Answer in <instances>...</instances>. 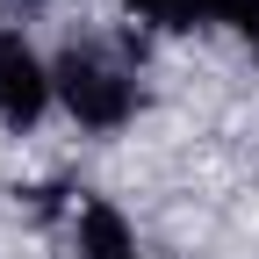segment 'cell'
Instances as JSON below:
<instances>
[{"mask_svg":"<svg viewBox=\"0 0 259 259\" xmlns=\"http://www.w3.org/2000/svg\"><path fill=\"white\" fill-rule=\"evenodd\" d=\"M51 79H58V101L72 108L79 130H122L130 115H137V72L108 51V44H65L58 65H51Z\"/></svg>","mask_w":259,"mask_h":259,"instance_id":"6da1fadb","label":"cell"},{"mask_svg":"<svg viewBox=\"0 0 259 259\" xmlns=\"http://www.w3.org/2000/svg\"><path fill=\"white\" fill-rule=\"evenodd\" d=\"M51 94H58V79L29 51V36L22 29H0V122L8 130H36L44 108H51Z\"/></svg>","mask_w":259,"mask_h":259,"instance_id":"7a4b0ae2","label":"cell"},{"mask_svg":"<svg viewBox=\"0 0 259 259\" xmlns=\"http://www.w3.org/2000/svg\"><path fill=\"white\" fill-rule=\"evenodd\" d=\"M130 15L151 22V29H238V36L259 44V0H130Z\"/></svg>","mask_w":259,"mask_h":259,"instance_id":"3957f363","label":"cell"},{"mask_svg":"<svg viewBox=\"0 0 259 259\" xmlns=\"http://www.w3.org/2000/svg\"><path fill=\"white\" fill-rule=\"evenodd\" d=\"M72 245L79 259H137V231H130V216L101 194H87L79 216H72Z\"/></svg>","mask_w":259,"mask_h":259,"instance_id":"277c9868","label":"cell"},{"mask_svg":"<svg viewBox=\"0 0 259 259\" xmlns=\"http://www.w3.org/2000/svg\"><path fill=\"white\" fill-rule=\"evenodd\" d=\"M22 8H36V0H22Z\"/></svg>","mask_w":259,"mask_h":259,"instance_id":"5b68a950","label":"cell"}]
</instances>
